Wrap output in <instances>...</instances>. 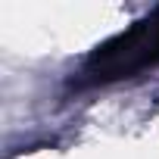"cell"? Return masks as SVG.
Returning a JSON list of instances; mask_svg holds the SVG:
<instances>
[{
	"mask_svg": "<svg viewBox=\"0 0 159 159\" xmlns=\"http://www.w3.org/2000/svg\"><path fill=\"white\" fill-rule=\"evenodd\" d=\"M159 62V22H140L128 34H119L103 50H97L88 62L91 81H116L128 78L147 66Z\"/></svg>",
	"mask_w": 159,
	"mask_h": 159,
	"instance_id": "cell-1",
	"label": "cell"
}]
</instances>
